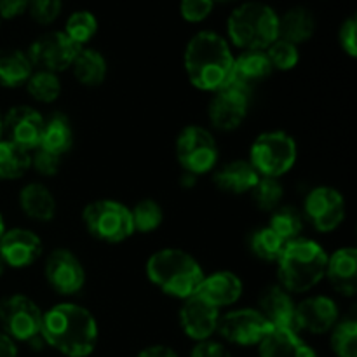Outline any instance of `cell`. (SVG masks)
I'll return each instance as SVG.
<instances>
[{
	"label": "cell",
	"mask_w": 357,
	"mask_h": 357,
	"mask_svg": "<svg viewBox=\"0 0 357 357\" xmlns=\"http://www.w3.org/2000/svg\"><path fill=\"white\" fill-rule=\"evenodd\" d=\"M61 159L63 157L54 155L47 150L35 149L30 152V169L45 178L56 176L61 169Z\"/></svg>",
	"instance_id": "obj_39"
},
{
	"label": "cell",
	"mask_w": 357,
	"mask_h": 357,
	"mask_svg": "<svg viewBox=\"0 0 357 357\" xmlns=\"http://www.w3.org/2000/svg\"><path fill=\"white\" fill-rule=\"evenodd\" d=\"M40 337L65 357H87L100 338L96 317L79 303H56L42 316Z\"/></svg>",
	"instance_id": "obj_1"
},
{
	"label": "cell",
	"mask_w": 357,
	"mask_h": 357,
	"mask_svg": "<svg viewBox=\"0 0 357 357\" xmlns=\"http://www.w3.org/2000/svg\"><path fill=\"white\" fill-rule=\"evenodd\" d=\"M345 213V197L340 190L328 185L312 188L303 201V220L321 234L337 230L344 223Z\"/></svg>",
	"instance_id": "obj_10"
},
{
	"label": "cell",
	"mask_w": 357,
	"mask_h": 357,
	"mask_svg": "<svg viewBox=\"0 0 357 357\" xmlns=\"http://www.w3.org/2000/svg\"><path fill=\"white\" fill-rule=\"evenodd\" d=\"M213 3L211 0H181L180 14L187 23H201L211 14Z\"/></svg>",
	"instance_id": "obj_41"
},
{
	"label": "cell",
	"mask_w": 357,
	"mask_h": 357,
	"mask_svg": "<svg viewBox=\"0 0 357 357\" xmlns=\"http://www.w3.org/2000/svg\"><path fill=\"white\" fill-rule=\"evenodd\" d=\"M79 51V45L70 40L65 31H49L31 42L26 54L37 70L61 73L70 70Z\"/></svg>",
	"instance_id": "obj_12"
},
{
	"label": "cell",
	"mask_w": 357,
	"mask_h": 357,
	"mask_svg": "<svg viewBox=\"0 0 357 357\" xmlns=\"http://www.w3.org/2000/svg\"><path fill=\"white\" fill-rule=\"evenodd\" d=\"M258 310L274 326V330L298 331L296 302L293 300L291 293H288L279 284L265 288V291L258 298Z\"/></svg>",
	"instance_id": "obj_19"
},
{
	"label": "cell",
	"mask_w": 357,
	"mask_h": 357,
	"mask_svg": "<svg viewBox=\"0 0 357 357\" xmlns=\"http://www.w3.org/2000/svg\"><path fill=\"white\" fill-rule=\"evenodd\" d=\"M31 100L37 103L49 105L54 103L61 94V80L58 73L47 72V70H33L28 82L24 84Z\"/></svg>",
	"instance_id": "obj_31"
},
{
	"label": "cell",
	"mask_w": 357,
	"mask_h": 357,
	"mask_svg": "<svg viewBox=\"0 0 357 357\" xmlns=\"http://www.w3.org/2000/svg\"><path fill=\"white\" fill-rule=\"evenodd\" d=\"M44 121V115L33 107L16 105L2 115V138L31 152L40 145Z\"/></svg>",
	"instance_id": "obj_14"
},
{
	"label": "cell",
	"mask_w": 357,
	"mask_h": 357,
	"mask_svg": "<svg viewBox=\"0 0 357 357\" xmlns=\"http://www.w3.org/2000/svg\"><path fill=\"white\" fill-rule=\"evenodd\" d=\"M331 351L337 357H357V323L356 319H344L330 331Z\"/></svg>",
	"instance_id": "obj_37"
},
{
	"label": "cell",
	"mask_w": 357,
	"mask_h": 357,
	"mask_svg": "<svg viewBox=\"0 0 357 357\" xmlns=\"http://www.w3.org/2000/svg\"><path fill=\"white\" fill-rule=\"evenodd\" d=\"M250 194L258 209L272 213L281 206L282 197H284V188H282L281 181L275 180V178L260 176V180L257 181Z\"/></svg>",
	"instance_id": "obj_36"
},
{
	"label": "cell",
	"mask_w": 357,
	"mask_h": 357,
	"mask_svg": "<svg viewBox=\"0 0 357 357\" xmlns=\"http://www.w3.org/2000/svg\"><path fill=\"white\" fill-rule=\"evenodd\" d=\"M42 316L40 307L26 295H10L0 302V326L2 333L14 342L30 344L40 337Z\"/></svg>",
	"instance_id": "obj_9"
},
{
	"label": "cell",
	"mask_w": 357,
	"mask_h": 357,
	"mask_svg": "<svg viewBox=\"0 0 357 357\" xmlns=\"http://www.w3.org/2000/svg\"><path fill=\"white\" fill-rule=\"evenodd\" d=\"M145 272L157 289L178 300L194 296L206 275L201 264L190 253L178 248H164L150 255Z\"/></svg>",
	"instance_id": "obj_4"
},
{
	"label": "cell",
	"mask_w": 357,
	"mask_h": 357,
	"mask_svg": "<svg viewBox=\"0 0 357 357\" xmlns=\"http://www.w3.org/2000/svg\"><path fill=\"white\" fill-rule=\"evenodd\" d=\"M0 139H2V114H0Z\"/></svg>",
	"instance_id": "obj_50"
},
{
	"label": "cell",
	"mask_w": 357,
	"mask_h": 357,
	"mask_svg": "<svg viewBox=\"0 0 357 357\" xmlns=\"http://www.w3.org/2000/svg\"><path fill=\"white\" fill-rule=\"evenodd\" d=\"M298 159L295 138L286 131H265L250 146V164L260 176L275 178L288 174Z\"/></svg>",
	"instance_id": "obj_6"
},
{
	"label": "cell",
	"mask_w": 357,
	"mask_h": 357,
	"mask_svg": "<svg viewBox=\"0 0 357 357\" xmlns=\"http://www.w3.org/2000/svg\"><path fill=\"white\" fill-rule=\"evenodd\" d=\"M30 0H0V20H13L28 9Z\"/></svg>",
	"instance_id": "obj_44"
},
{
	"label": "cell",
	"mask_w": 357,
	"mask_h": 357,
	"mask_svg": "<svg viewBox=\"0 0 357 357\" xmlns=\"http://www.w3.org/2000/svg\"><path fill=\"white\" fill-rule=\"evenodd\" d=\"M265 54H267L268 61H271L272 70H278V72H289L300 61L298 45L291 44L288 40H282V38H278L275 42H272L265 49Z\"/></svg>",
	"instance_id": "obj_38"
},
{
	"label": "cell",
	"mask_w": 357,
	"mask_h": 357,
	"mask_svg": "<svg viewBox=\"0 0 357 357\" xmlns=\"http://www.w3.org/2000/svg\"><path fill=\"white\" fill-rule=\"evenodd\" d=\"M136 357H178V354L167 345H150V347L143 349Z\"/></svg>",
	"instance_id": "obj_45"
},
{
	"label": "cell",
	"mask_w": 357,
	"mask_h": 357,
	"mask_svg": "<svg viewBox=\"0 0 357 357\" xmlns=\"http://www.w3.org/2000/svg\"><path fill=\"white\" fill-rule=\"evenodd\" d=\"M73 146V128L70 119L65 114H51L44 121V131H42L40 145L38 149L47 150L54 155L63 157L70 152Z\"/></svg>",
	"instance_id": "obj_28"
},
{
	"label": "cell",
	"mask_w": 357,
	"mask_h": 357,
	"mask_svg": "<svg viewBox=\"0 0 357 357\" xmlns=\"http://www.w3.org/2000/svg\"><path fill=\"white\" fill-rule=\"evenodd\" d=\"M63 0H30L28 13L31 20L38 24H51L61 14Z\"/></svg>",
	"instance_id": "obj_40"
},
{
	"label": "cell",
	"mask_w": 357,
	"mask_h": 357,
	"mask_svg": "<svg viewBox=\"0 0 357 357\" xmlns=\"http://www.w3.org/2000/svg\"><path fill=\"white\" fill-rule=\"evenodd\" d=\"M70 70H72L77 82L86 87H98L107 79L108 65L100 51L93 47H80Z\"/></svg>",
	"instance_id": "obj_26"
},
{
	"label": "cell",
	"mask_w": 357,
	"mask_h": 357,
	"mask_svg": "<svg viewBox=\"0 0 357 357\" xmlns=\"http://www.w3.org/2000/svg\"><path fill=\"white\" fill-rule=\"evenodd\" d=\"M333 289L342 296H354L357 291V251L354 246L338 248L328 255L326 275Z\"/></svg>",
	"instance_id": "obj_22"
},
{
	"label": "cell",
	"mask_w": 357,
	"mask_h": 357,
	"mask_svg": "<svg viewBox=\"0 0 357 357\" xmlns=\"http://www.w3.org/2000/svg\"><path fill=\"white\" fill-rule=\"evenodd\" d=\"M338 42H340V47L344 49L345 54H349L351 58L357 56V21L356 16L347 17V20L342 23L340 30H338Z\"/></svg>",
	"instance_id": "obj_42"
},
{
	"label": "cell",
	"mask_w": 357,
	"mask_h": 357,
	"mask_svg": "<svg viewBox=\"0 0 357 357\" xmlns=\"http://www.w3.org/2000/svg\"><path fill=\"white\" fill-rule=\"evenodd\" d=\"M0 21H2V20H0Z\"/></svg>",
	"instance_id": "obj_52"
},
{
	"label": "cell",
	"mask_w": 357,
	"mask_h": 357,
	"mask_svg": "<svg viewBox=\"0 0 357 357\" xmlns=\"http://www.w3.org/2000/svg\"><path fill=\"white\" fill-rule=\"evenodd\" d=\"M44 278L58 295L72 296L86 284V268L75 253L66 248H58L45 258Z\"/></svg>",
	"instance_id": "obj_13"
},
{
	"label": "cell",
	"mask_w": 357,
	"mask_h": 357,
	"mask_svg": "<svg viewBox=\"0 0 357 357\" xmlns=\"http://www.w3.org/2000/svg\"><path fill=\"white\" fill-rule=\"evenodd\" d=\"M250 93L239 87L227 86L215 93L208 107L209 122L222 132L236 131L250 110Z\"/></svg>",
	"instance_id": "obj_15"
},
{
	"label": "cell",
	"mask_w": 357,
	"mask_h": 357,
	"mask_svg": "<svg viewBox=\"0 0 357 357\" xmlns=\"http://www.w3.org/2000/svg\"><path fill=\"white\" fill-rule=\"evenodd\" d=\"M82 223L87 234L101 243H124L135 234L131 208L115 199L89 202L82 211Z\"/></svg>",
	"instance_id": "obj_7"
},
{
	"label": "cell",
	"mask_w": 357,
	"mask_h": 357,
	"mask_svg": "<svg viewBox=\"0 0 357 357\" xmlns=\"http://www.w3.org/2000/svg\"><path fill=\"white\" fill-rule=\"evenodd\" d=\"M268 227L281 237L284 243L302 237L303 215L293 206H279L271 213Z\"/></svg>",
	"instance_id": "obj_32"
},
{
	"label": "cell",
	"mask_w": 357,
	"mask_h": 357,
	"mask_svg": "<svg viewBox=\"0 0 357 357\" xmlns=\"http://www.w3.org/2000/svg\"><path fill=\"white\" fill-rule=\"evenodd\" d=\"M234 59L227 38L215 31H199L185 47L183 68L195 89L215 94L229 86Z\"/></svg>",
	"instance_id": "obj_2"
},
{
	"label": "cell",
	"mask_w": 357,
	"mask_h": 357,
	"mask_svg": "<svg viewBox=\"0 0 357 357\" xmlns=\"http://www.w3.org/2000/svg\"><path fill=\"white\" fill-rule=\"evenodd\" d=\"M275 264L279 286L291 295H305L326 275L328 253L317 241L298 237L286 243Z\"/></svg>",
	"instance_id": "obj_3"
},
{
	"label": "cell",
	"mask_w": 357,
	"mask_h": 357,
	"mask_svg": "<svg viewBox=\"0 0 357 357\" xmlns=\"http://www.w3.org/2000/svg\"><path fill=\"white\" fill-rule=\"evenodd\" d=\"M0 357H17L16 342L0 331Z\"/></svg>",
	"instance_id": "obj_46"
},
{
	"label": "cell",
	"mask_w": 357,
	"mask_h": 357,
	"mask_svg": "<svg viewBox=\"0 0 357 357\" xmlns=\"http://www.w3.org/2000/svg\"><path fill=\"white\" fill-rule=\"evenodd\" d=\"M180 185L183 188H194L195 185H197V176H194V174L190 173H183V176H181L180 180Z\"/></svg>",
	"instance_id": "obj_47"
},
{
	"label": "cell",
	"mask_w": 357,
	"mask_h": 357,
	"mask_svg": "<svg viewBox=\"0 0 357 357\" xmlns=\"http://www.w3.org/2000/svg\"><path fill=\"white\" fill-rule=\"evenodd\" d=\"M260 357H317L298 331L272 330L260 345Z\"/></svg>",
	"instance_id": "obj_25"
},
{
	"label": "cell",
	"mask_w": 357,
	"mask_h": 357,
	"mask_svg": "<svg viewBox=\"0 0 357 357\" xmlns=\"http://www.w3.org/2000/svg\"><path fill=\"white\" fill-rule=\"evenodd\" d=\"M340 321L337 302L326 295H312L296 303V324L298 331L310 335L330 333Z\"/></svg>",
	"instance_id": "obj_18"
},
{
	"label": "cell",
	"mask_w": 357,
	"mask_h": 357,
	"mask_svg": "<svg viewBox=\"0 0 357 357\" xmlns=\"http://www.w3.org/2000/svg\"><path fill=\"white\" fill-rule=\"evenodd\" d=\"M316 31V20L305 7H291L279 16V38L291 44H305Z\"/></svg>",
	"instance_id": "obj_29"
},
{
	"label": "cell",
	"mask_w": 357,
	"mask_h": 357,
	"mask_svg": "<svg viewBox=\"0 0 357 357\" xmlns=\"http://www.w3.org/2000/svg\"><path fill=\"white\" fill-rule=\"evenodd\" d=\"M30 169V152L7 139H0V180H17Z\"/></svg>",
	"instance_id": "obj_30"
},
{
	"label": "cell",
	"mask_w": 357,
	"mask_h": 357,
	"mask_svg": "<svg viewBox=\"0 0 357 357\" xmlns=\"http://www.w3.org/2000/svg\"><path fill=\"white\" fill-rule=\"evenodd\" d=\"M218 143L209 129L190 124L176 138V159L185 173L194 176L211 173L218 164Z\"/></svg>",
	"instance_id": "obj_8"
},
{
	"label": "cell",
	"mask_w": 357,
	"mask_h": 357,
	"mask_svg": "<svg viewBox=\"0 0 357 357\" xmlns=\"http://www.w3.org/2000/svg\"><path fill=\"white\" fill-rule=\"evenodd\" d=\"M6 264H3V260H2V257H0V278H2L3 275V272H6Z\"/></svg>",
	"instance_id": "obj_49"
},
{
	"label": "cell",
	"mask_w": 357,
	"mask_h": 357,
	"mask_svg": "<svg viewBox=\"0 0 357 357\" xmlns=\"http://www.w3.org/2000/svg\"><path fill=\"white\" fill-rule=\"evenodd\" d=\"M33 70L35 66L31 65L26 52L20 49H0V87L6 89L23 87Z\"/></svg>",
	"instance_id": "obj_27"
},
{
	"label": "cell",
	"mask_w": 357,
	"mask_h": 357,
	"mask_svg": "<svg viewBox=\"0 0 357 357\" xmlns=\"http://www.w3.org/2000/svg\"><path fill=\"white\" fill-rule=\"evenodd\" d=\"M274 72L265 51H243L234 59L232 77L229 86L253 93L255 87L267 80Z\"/></svg>",
	"instance_id": "obj_21"
},
{
	"label": "cell",
	"mask_w": 357,
	"mask_h": 357,
	"mask_svg": "<svg viewBox=\"0 0 357 357\" xmlns=\"http://www.w3.org/2000/svg\"><path fill=\"white\" fill-rule=\"evenodd\" d=\"M258 180H260V174L251 166L250 160L244 159L230 160L218 167L213 174V181L216 187L234 195L250 194Z\"/></svg>",
	"instance_id": "obj_23"
},
{
	"label": "cell",
	"mask_w": 357,
	"mask_h": 357,
	"mask_svg": "<svg viewBox=\"0 0 357 357\" xmlns=\"http://www.w3.org/2000/svg\"><path fill=\"white\" fill-rule=\"evenodd\" d=\"M220 316H222L220 310L199 295L183 300L180 312H178L181 331L185 333V337L197 344L211 340L213 335L218 331Z\"/></svg>",
	"instance_id": "obj_16"
},
{
	"label": "cell",
	"mask_w": 357,
	"mask_h": 357,
	"mask_svg": "<svg viewBox=\"0 0 357 357\" xmlns=\"http://www.w3.org/2000/svg\"><path fill=\"white\" fill-rule=\"evenodd\" d=\"M243 289L244 286L239 275L230 271H218L204 275V281L201 282L195 295L222 310L236 305L243 296Z\"/></svg>",
	"instance_id": "obj_20"
},
{
	"label": "cell",
	"mask_w": 357,
	"mask_h": 357,
	"mask_svg": "<svg viewBox=\"0 0 357 357\" xmlns=\"http://www.w3.org/2000/svg\"><path fill=\"white\" fill-rule=\"evenodd\" d=\"M42 250H44V244L40 237L30 229H23V227L6 229L3 236L0 237V257L6 267H31L42 257Z\"/></svg>",
	"instance_id": "obj_17"
},
{
	"label": "cell",
	"mask_w": 357,
	"mask_h": 357,
	"mask_svg": "<svg viewBox=\"0 0 357 357\" xmlns=\"http://www.w3.org/2000/svg\"><path fill=\"white\" fill-rule=\"evenodd\" d=\"M17 204L24 216L35 222H51L56 216V199L52 192L38 181H30L17 194Z\"/></svg>",
	"instance_id": "obj_24"
},
{
	"label": "cell",
	"mask_w": 357,
	"mask_h": 357,
	"mask_svg": "<svg viewBox=\"0 0 357 357\" xmlns=\"http://www.w3.org/2000/svg\"><path fill=\"white\" fill-rule=\"evenodd\" d=\"M3 232H6V222H3V216L0 213V237L3 236Z\"/></svg>",
	"instance_id": "obj_48"
},
{
	"label": "cell",
	"mask_w": 357,
	"mask_h": 357,
	"mask_svg": "<svg viewBox=\"0 0 357 357\" xmlns=\"http://www.w3.org/2000/svg\"><path fill=\"white\" fill-rule=\"evenodd\" d=\"M131 218L135 232L150 234L162 225L164 211L153 199H142L131 208Z\"/></svg>",
	"instance_id": "obj_33"
},
{
	"label": "cell",
	"mask_w": 357,
	"mask_h": 357,
	"mask_svg": "<svg viewBox=\"0 0 357 357\" xmlns=\"http://www.w3.org/2000/svg\"><path fill=\"white\" fill-rule=\"evenodd\" d=\"M65 35L75 42L79 47H86L87 42L93 40L98 31V20L89 10H75L68 16L65 23Z\"/></svg>",
	"instance_id": "obj_34"
},
{
	"label": "cell",
	"mask_w": 357,
	"mask_h": 357,
	"mask_svg": "<svg viewBox=\"0 0 357 357\" xmlns=\"http://www.w3.org/2000/svg\"><path fill=\"white\" fill-rule=\"evenodd\" d=\"M284 246V241L268 225L264 227V229L255 230L250 239L251 251L255 253V257H258L264 261H278Z\"/></svg>",
	"instance_id": "obj_35"
},
{
	"label": "cell",
	"mask_w": 357,
	"mask_h": 357,
	"mask_svg": "<svg viewBox=\"0 0 357 357\" xmlns=\"http://www.w3.org/2000/svg\"><path fill=\"white\" fill-rule=\"evenodd\" d=\"M211 2H234V0H211Z\"/></svg>",
	"instance_id": "obj_51"
},
{
	"label": "cell",
	"mask_w": 357,
	"mask_h": 357,
	"mask_svg": "<svg viewBox=\"0 0 357 357\" xmlns=\"http://www.w3.org/2000/svg\"><path fill=\"white\" fill-rule=\"evenodd\" d=\"M227 35L241 51H265L279 38V14L267 3H241L229 16Z\"/></svg>",
	"instance_id": "obj_5"
},
{
	"label": "cell",
	"mask_w": 357,
	"mask_h": 357,
	"mask_svg": "<svg viewBox=\"0 0 357 357\" xmlns=\"http://www.w3.org/2000/svg\"><path fill=\"white\" fill-rule=\"evenodd\" d=\"M190 357H232L229 349L225 345L218 344V342L206 340L199 342L194 349H192Z\"/></svg>",
	"instance_id": "obj_43"
},
{
	"label": "cell",
	"mask_w": 357,
	"mask_h": 357,
	"mask_svg": "<svg viewBox=\"0 0 357 357\" xmlns=\"http://www.w3.org/2000/svg\"><path fill=\"white\" fill-rule=\"evenodd\" d=\"M274 330L258 309H234L220 316L218 333L227 342L239 347L260 345L264 338Z\"/></svg>",
	"instance_id": "obj_11"
}]
</instances>
